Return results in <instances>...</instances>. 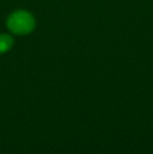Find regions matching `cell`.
Masks as SVG:
<instances>
[{"mask_svg":"<svg viewBox=\"0 0 153 154\" xmlns=\"http://www.w3.org/2000/svg\"><path fill=\"white\" fill-rule=\"evenodd\" d=\"M13 45V38L6 34L0 35V54L6 53Z\"/></svg>","mask_w":153,"mask_h":154,"instance_id":"cell-2","label":"cell"},{"mask_svg":"<svg viewBox=\"0 0 153 154\" xmlns=\"http://www.w3.org/2000/svg\"><path fill=\"white\" fill-rule=\"evenodd\" d=\"M10 31L17 35H26L35 27V19L25 11H17L10 15L8 19Z\"/></svg>","mask_w":153,"mask_h":154,"instance_id":"cell-1","label":"cell"}]
</instances>
